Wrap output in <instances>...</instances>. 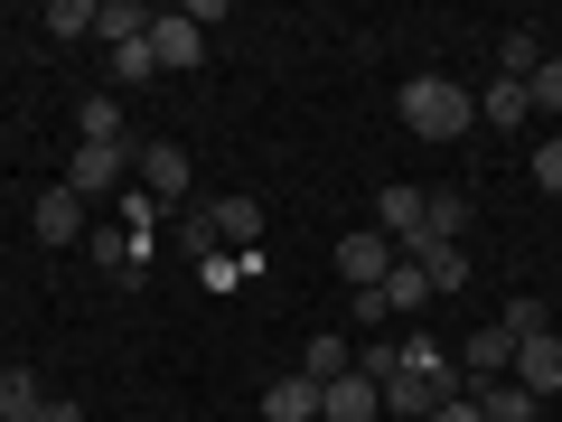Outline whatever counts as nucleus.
I'll list each match as a JSON object with an SVG mask.
<instances>
[{
    "label": "nucleus",
    "mask_w": 562,
    "mask_h": 422,
    "mask_svg": "<svg viewBox=\"0 0 562 422\" xmlns=\"http://www.w3.org/2000/svg\"><path fill=\"white\" fill-rule=\"evenodd\" d=\"M535 66H543L535 29H506V38H497V76H506V85H525V76H535Z\"/></svg>",
    "instance_id": "21"
},
{
    "label": "nucleus",
    "mask_w": 562,
    "mask_h": 422,
    "mask_svg": "<svg viewBox=\"0 0 562 422\" xmlns=\"http://www.w3.org/2000/svg\"><path fill=\"white\" fill-rule=\"evenodd\" d=\"M525 103H535V113H562V57H543L535 76H525Z\"/></svg>",
    "instance_id": "27"
},
{
    "label": "nucleus",
    "mask_w": 562,
    "mask_h": 422,
    "mask_svg": "<svg viewBox=\"0 0 562 422\" xmlns=\"http://www.w3.org/2000/svg\"><path fill=\"white\" fill-rule=\"evenodd\" d=\"M132 169H140V198H150V207H179L188 198V151H179V141H150Z\"/></svg>",
    "instance_id": "4"
},
{
    "label": "nucleus",
    "mask_w": 562,
    "mask_h": 422,
    "mask_svg": "<svg viewBox=\"0 0 562 422\" xmlns=\"http://www.w3.org/2000/svg\"><path fill=\"white\" fill-rule=\"evenodd\" d=\"M469 225V188H422V235L403 244V254H422V244H460Z\"/></svg>",
    "instance_id": "7"
},
{
    "label": "nucleus",
    "mask_w": 562,
    "mask_h": 422,
    "mask_svg": "<svg viewBox=\"0 0 562 422\" xmlns=\"http://www.w3.org/2000/svg\"><path fill=\"white\" fill-rule=\"evenodd\" d=\"M150 76H160V57H150V38L113 47V85H150Z\"/></svg>",
    "instance_id": "26"
},
{
    "label": "nucleus",
    "mask_w": 562,
    "mask_h": 422,
    "mask_svg": "<svg viewBox=\"0 0 562 422\" xmlns=\"http://www.w3.org/2000/svg\"><path fill=\"white\" fill-rule=\"evenodd\" d=\"M460 376H469V385H497V376H516V338H506L497 320H487V329H469V347H460Z\"/></svg>",
    "instance_id": "8"
},
{
    "label": "nucleus",
    "mask_w": 562,
    "mask_h": 422,
    "mask_svg": "<svg viewBox=\"0 0 562 422\" xmlns=\"http://www.w3.org/2000/svg\"><path fill=\"white\" fill-rule=\"evenodd\" d=\"M384 301H394V320H413V310L431 301V281H422V263H394V273H384Z\"/></svg>",
    "instance_id": "24"
},
{
    "label": "nucleus",
    "mask_w": 562,
    "mask_h": 422,
    "mask_svg": "<svg viewBox=\"0 0 562 422\" xmlns=\"http://www.w3.org/2000/svg\"><path fill=\"white\" fill-rule=\"evenodd\" d=\"M403 376H422V385H441V395H450V385H460V366H450L441 338H403Z\"/></svg>",
    "instance_id": "15"
},
{
    "label": "nucleus",
    "mask_w": 562,
    "mask_h": 422,
    "mask_svg": "<svg viewBox=\"0 0 562 422\" xmlns=\"http://www.w3.org/2000/svg\"><path fill=\"white\" fill-rule=\"evenodd\" d=\"M38 235L47 244H57V254H66V244H85V198H76V188H47V198H38Z\"/></svg>",
    "instance_id": "11"
},
{
    "label": "nucleus",
    "mask_w": 562,
    "mask_h": 422,
    "mask_svg": "<svg viewBox=\"0 0 562 422\" xmlns=\"http://www.w3.org/2000/svg\"><path fill=\"white\" fill-rule=\"evenodd\" d=\"M516 385H525L535 403H543V395H562V338H553V329L516 347Z\"/></svg>",
    "instance_id": "9"
},
{
    "label": "nucleus",
    "mask_w": 562,
    "mask_h": 422,
    "mask_svg": "<svg viewBox=\"0 0 562 422\" xmlns=\"http://www.w3.org/2000/svg\"><path fill=\"white\" fill-rule=\"evenodd\" d=\"M347 366H357V347H347V338H310V357H301V376H310V385H338Z\"/></svg>",
    "instance_id": "22"
},
{
    "label": "nucleus",
    "mask_w": 562,
    "mask_h": 422,
    "mask_svg": "<svg viewBox=\"0 0 562 422\" xmlns=\"http://www.w3.org/2000/svg\"><path fill=\"white\" fill-rule=\"evenodd\" d=\"M403 263H422V281H431V301L469 291V254H460V244H422V254H403Z\"/></svg>",
    "instance_id": "13"
},
{
    "label": "nucleus",
    "mask_w": 562,
    "mask_h": 422,
    "mask_svg": "<svg viewBox=\"0 0 562 422\" xmlns=\"http://www.w3.org/2000/svg\"><path fill=\"white\" fill-rule=\"evenodd\" d=\"M150 57H160V76H188V66L206 57V29L188 20V10H160V20H150Z\"/></svg>",
    "instance_id": "3"
},
{
    "label": "nucleus",
    "mask_w": 562,
    "mask_h": 422,
    "mask_svg": "<svg viewBox=\"0 0 562 422\" xmlns=\"http://www.w3.org/2000/svg\"><path fill=\"white\" fill-rule=\"evenodd\" d=\"M262 422H319V385L310 376H272L262 385Z\"/></svg>",
    "instance_id": "12"
},
{
    "label": "nucleus",
    "mask_w": 562,
    "mask_h": 422,
    "mask_svg": "<svg viewBox=\"0 0 562 422\" xmlns=\"http://www.w3.org/2000/svg\"><path fill=\"white\" fill-rule=\"evenodd\" d=\"M76 132H85V141H132V132H122V103H113V95H85V103H76Z\"/></svg>",
    "instance_id": "23"
},
{
    "label": "nucleus",
    "mask_w": 562,
    "mask_h": 422,
    "mask_svg": "<svg viewBox=\"0 0 562 422\" xmlns=\"http://www.w3.org/2000/svg\"><path fill=\"white\" fill-rule=\"evenodd\" d=\"M497 329H506L516 347H525V338H543V301H535V291H516V301L497 310Z\"/></svg>",
    "instance_id": "25"
},
{
    "label": "nucleus",
    "mask_w": 562,
    "mask_h": 422,
    "mask_svg": "<svg viewBox=\"0 0 562 422\" xmlns=\"http://www.w3.org/2000/svg\"><path fill=\"white\" fill-rule=\"evenodd\" d=\"M375 235L394 244V254L422 235V188H413V179H384V188H375Z\"/></svg>",
    "instance_id": "6"
},
{
    "label": "nucleus",
    "mask_w": 562,
    "mask_h": 422,
    "mask_svg": "<svg viewBox=\"0 0 562 422\" xmlns=\"http://www.w3.org/2000/svg\"><path fill=\"white\" fill-rule=\"evenodd\" d=\"M479 122H497V132H525V122H535V103H525V85H487V95H479Z\"/></svg>",
    "instance_id": "16"
},
{
    "label": "nucleus",
    "mask_w": 562,
    "mask_h": 422,
    "mask_svg": "<svg viewBox=\"0 0 562 422\" xmlns=\"http://www.w3.org/2000/svg\"><path fill=\"white\" fill-rule=\"evenodd\" d=\"M384 320H394V301H384V281H375V291H357V329H384Z\"/></svg>",
    "instance_id": "30"
},
{
    "label": "nucleus",
    "mask_w": 562,
    "mask_h": 422,
    "mask_svg": "<svg viewBox=\"0 0 562 422\" xmlns=\"http://www.w3.org/2000/svg\"><path fill=\"white\" fill-rule=\"evenodd\" d=\"M85 254H94L103 273H122V281H140V263H150V254H140V235H113V225H103V235L85 244Z\"/></svg>",
    "instance_id": "19"
},
{
    "label": "nucleus",
    "mask_w": 562,
    "mask_h": 422,
    "mask_svg": "<svg viewBox=\"0 0 562 422\" xmlns=\"http://www.w3.org/2000/svg\"><path fill=\"white\" fill-rule=\"evenodd\" d=\"M47 29L57 38H94V0H47Z\"/></svg>",
    "instance_id": "28"
},
{
    "label": "nucleus",
    "mask_w": 562,
    "mask_h": 422,
    "mask_svg": "<svg viewBox=\"0 0 562 422\" xmlns=\"http://www.w3.org/2000/svg\"><path fill=\"white\" fill-rule=\"evenodd\" d=\"M469 403H479V422H535V395H525L516 376H497V385H469Z\"/></svg>",
    "instance_id": "14"
},
{
    "label": "nucleus",
    "mask_w": 562,
    "mask_h": 422,
    "mask_svg": "<svg viewBox=\"0 0 562 422\" xmlns=\"http://www.w3.org/2000/svg\"><path fill=\"white\" fill-rule=\"evenodd\" d=\"M441 385H422V376H394V385H384V413H413V422H431V413H441Z\"/></svg>",
    "instance_id": "18"
},
{
    "label": "nucleus",
    "mask_w": 562,
    "mask_h": 422,
    "mask_svg": "<svg viewBox=\"0 0 562 422\" xmlns=\"http://www.w3.org/2000/svg\"><path fill=\"white\" fill-rule=\"evenodd\" d=\"M394 103H403V132H413V141H460L469 122H479V95L450 85V76H413Z\"/></svg>",
    "instance_id": "1"
},
{
    "label": "nucleus",
    "mask_w": 562,
    "mask_h": 422,
    "mask_svg": "<svg viewBox=\"0 0 562 422\" xmlns=\"http://www.w3.org/2000/svg\"><path fill=\"white\" fill-rule=\"evenodd\" d=\"M38 376H29V366H0V422H29V413H38Z\"/></svg>",
    "instance_id": "20"
},
{
    "label": "nucleus",
    "mask_w": 562,
    "mask_h": 422,
    "mask_svg": "<svg viewBox=\"0 0 562 422\" xmlns=\"http://www.w3.org/2000/svg\"><path fill=\"white\" fill-rule=\"evenodd\" d=\"M29 422H85V403H66V395H47L38 413H29Z\"/></svg>",
    "instance_id": "31"
},
{
    "label": "nucleus",
    "mask_w": 562,
    "mask_h": 422,
    "mask_svg": "<svg viewBox=\"0 0 562 422\" xmlns=\"http://www.w3.org/2000/svg\"><path fill=\"white\" fill-rule=\"evenodd\" d=\"M206 225H216V244H254L262 235V207L254 198H216V207H206Z\"/></svg>",
    "instance_id": "17"
},
{
    "label": "nucleus",
    "mask_w": 562,
    "mask_h": 422,
    "mask_svg": "<svg viewBox=\"0 0 562 422\" xmlns=\"http://www.w3.org/2000/svg\"><path fill=\"white\" fill-rule=\"evenodd\" d=\"M535 188H553V198H562V132L535 141Z\"/></svg>",
    "instance_id": "29"
},
{
    "label": "nucleus",
    "mask_w": 562,
    "mask_h": 422,
    "mask_svg": "<svg viewBox=\"0 0 562 422\" xmlns=\"http://www.w3.org/2000/svg\"><path fill=\"white\" fill-rule=\"evenodd\" d=\"M122 179H132V141H76V160H66V188L76 198H103Z\"/></svg>",
    "instance_id": "2"
},
{
    "label": "nucleus",
    "mask_w": 562,
    "mask_h": 422,
    "mask_svg": "<svg viewBox=\"0 0 562 422\" xmlns=\"http://www.w3.org/2000/svg\"><path fill=\"white\" fill-rule=\"evenodd\" d=\"M431 422H479V403H469V395H450V403H441Z\"/></svg>",
    "instance_id": "32"
},
{
    "label": "nucleus",
    "mask_w": 562,
    "mask_h": 422,
    "mask_svg": "<svg viewBox=\"0 0 562 422\" xmlns=\"http://www.w3.org/2000/svg\"><path fill=\"white\" fill-rule=\"evenodd\" d=\"M375 413H384V395L357 376V366H347L338 385H319V422H375Z\"/></svg>",
    "instance_id": "10"
},
{
    "label": "nucleus",
    "mask_w": 562,
    "mask_h": 422,
    "mask_svg": "<svg viewBox=\"0 0 562 422\" xmlns=\"http://www.w3.org/2000/svg\"><path fill=\"white\" fill-rule=\"evenodd\" d=\"M394 263H403V254H394V244L375 235V225H357V235L338 244V273H347V291H375V281L394 273Z\"/></svg>",
    "instance_id": "5"
}]
</instances>
